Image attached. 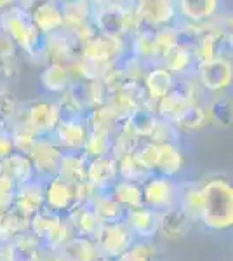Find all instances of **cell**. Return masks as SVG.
Wrapping results in <instances>:
<instances>
[{
    "instance_id": "6da1fadb",
    "label": "cell",
    "mask_w": 233,
    "mask_h": 261,
    "mask_svg": "<svg viewBox=\"0 0 233 261\" xmlns=\"http://www.w3.org/2000/svg\"><path fill=\"white\" fill-rule=\"evenodd\" d=\"M202 214L205 226L224 230L233 226V187L223 178L209 179L200 187Z\"/></svg>"
},
{
    "instance_id": "7a4b0ae2",
    "label": "cell",
    "mask_w": 233,
    "mask_h": 261,
    "mask_svg": "<svg viewBox=\"0 0 233 261\" xmlns=\"http://www.w3.org/2000/svg\"><path fill=\"white\" fill-rule=\"evenodd\" d=\"M0 27L9 35L11 42L18 44L27 53L35 56L42 35L33 23L32 14L24 7H11V9L4 11L0 16Z\"/></svg>"
},
{
    "instance_id": "3957f363",
    "label": "cell",
    "mask_w": 233,
    "mask_h": 261,
    "mask_svg": "<svg viewBox=\"0 0 233 261\" xmlns=\"http://www.w3.org/2000/svg\"><path fill=\"white\" fill-rule=\"evenodd\" d=\"M193 103H197V86L190 79L181 77L177 81L174 79V82H172L171 89L167 91V94L157 101L155 112L159 113L160 119L171 122L185 108H188Z\"/></svg>"
},
{
    "instance_id": "277c9868",
    "label": "cell",
    "mask_w": 233,
    "mask_h": 261,
    "mask_svg": "<svg viewBox=\"0 0 233 261\" xmlns=\"http://www.w3.org/2000/svg\"><path fill=\"white\" fill-rule=\"evenodd\" d=\"M96 27L103 37L122 40L134 28V14L120 4H105L96 14Z\"/></svg>"
},
{
    "instance_id": "5b68a950",
    "label": "cell",
    "mask_w": 233,
    "mask_h": 261,
    "mask_svg": "<svg viewBox=\"0 0 233 261\" xmlns=\"http://www.w3.org/2000/svg\"><path fill=\"white\" fill-rule=\"evenodd\" d=\"M30 228L33 230L35 237L47 246L49 249L56 251L63 244L68 241V226L63 223V220L56 214L50 213H37L32 218Z\"/></svg>"
},
{
    "instance_id": "8992f818",
    "label": "cell",
    "mask_w": 233,
    "mask_h": 261,
    "mask_svg": "<svg viewBox=\"0 0 233 261\" xmlns=\"http://www.w3.org/2000/svg\"><path fill=\"white\" fill-rule=\"evenodd\" d=\"M198 81L207 91L221 92L233 84V63L223 56L198 65Z\"/></svg>"
},
{
    "instance_id": "52a82bcc",
    "label": "cell",
    "mask_w": 233,
    "mask_h": 261,
    "mask_svg": "<svg viewBox=\"0 0 233 261\" xmlns=\"http://www.w3.org/2000/svg\"><path fill=\"white\" fill-rule=\"evenodd\" d=\"M97 247L108 258H118L131 247V231L122 223H103L96 233Z\"/></svg>"
},
{
    "instance_id": "ba28073f",
    "label": "cell",
    "mask_w": 233,
    "mask_h": 261,
    "mask_svg": "<svg viewBox=\"0 0 233 261\" xmlns=\"http://www.w3.org/2000/svg\"><path fill=\"white\" fill-rule=\"evenodd\" d=\"M24 124H28L37 134L53 133L61 124L59 105L53 103V101H33L28 107Z\"/></svg>"
},
{
    "instance_id": "9c48e42d",
    "label": "cell",
    "mask_w": 233,
    "mask_h": 261,
    "mask_svg": "<svg viewBox=\"0 0 233 261\" xmlns=\"http://www.w3.org/2000/svg\"><path fill=\"white\" fill-rule=\"evenodd\" d=\"M176 14V0H138L134 19L143 23L164 27Z\"/></svg>"
},
{
    "instance_id": "30bf717a",
    "label": "cell",
    "mask_w": 233,
    "mask_h": 261,
    "mask_svg": "<svg viewBox=\"0 0 233 261\" xmlns=\"http://www.w3.org/2000/svg\"><path fill=\"white\" fill-rule=\"evenodd\" d=\"M28 157L32 161L33 167H35V171H39L40 174L58 176L63 153L59 150V146H56L54 143L37 140L35 145L32 146V150L28 151Z\"/></svg>"
},
{
    "instance_id": "8fae6325",
    "label": "cell",
    "mask_w": 233,
    "mask_h": 261,
    "mask_svg": "<svg viewBox=\"0 0 233 261\" xmlns=\"http://www.w3.org/2000/svg\"><path fill=\"white\" fill-rule=\"evenodd\" d=\"M32 18L39 33L45 37L50 35V33H56L59 28L65 27L63 11L59 9V6L54 0H42V2H37L35 9L32 11Z\"/></svg>"
},
{
    "instance_id": "7c38bea8",
    "label": "cell",
    "mask_w": 233,
    "mask_h": 261,
    "mask_svg": "<svg viewBox=\"0 0 233 261\" xmlns=\"http://www.w3.org/2000/svg\"><path fill=\"white\" fill-rule=\"evenodd\" d=\"M157 230H160V233L171 241L183 239L190 230V216L183 209H176L171 205L157 216Z\"/></svg>"
},
{
    "instance_id": "4fadbf2b",
    "label": "cell",
    "mask_w": 233,
    "mask_h": 261,
    "mask_svg": "<svg viewBox=\"0 0 233 261\" xmlns=\"http://www.w3.org/2000/svg\"><path fill=\"white\" fill-rule=\"evenodd\" d=\"M174 185L167 178H153L150 179L143 188V200L150 207L155 209H167L172 205L174 200Z\"/></svg>"
},
{
    "instance_id": "5bb4252c",
    "label": "cell",
    "mask_w": 233,
    "mask_h": 261,
    "mask_svg": "<svg viewBox=\"0 0 233 261\" xmlns=\"http://www.w3.org/2000/svg\"><path fill=\"white\" fill-rule=\"evenodd\" d=\"M44 202H45L44 188H42L40 185H35L30 181L27 185H21V188L16 192V197L12 204H14L23 214H27L28 218H33L37 213L42 211Z\"/></svg>"
},
{
    "instance_id": "9a60e30c",
    "label": "cell",
    "mask_w": 233,
    "mask_h": 261,
    "mask_svg": "<svg viewBox=\"0 0 233 261\" xmlns=\"http://www.w3.org/2000/svg\"><path fill=\"white\" fill-rule=\"evenodd\" d=\"M96 258V246L87 237L68 239L56 249V261H94Z\"/></svg>"
},
{
    "instance_id": "2e32d148",
    "label": "cell",
    "mask_w": 233,
    "mask_h": 261,
    "mask_svg": "<svg viewBox=\"0 0 233 261\" xmlns=\"http://www.w3.org/2000/svg\"><path fill=\"white\" fill-rule=\"evenodd\" d=\"M45 202L54 211H70L75 205V187L56 176L45 190Z\"/></svg>"
},
{
    "instance_id": "e0dca14e",
    "label": "cell",
    "mask_w": 233,
    "mask_h": 261,
    "mask_svg": "<svg viewBox=\"0 0 233 261\" xmlns=\"http://www.w3.org/2000/svg\"><path fill=\"white\" fill-rule=\"evenodd\" d=\"M118 174L117 161L113 157H96L87 166V181L96 188H105L113 183Z\"/></svg>"
},
{
    "instance_id": "ac0fdd59",
    "label": "cell",
    "mask_w": 233,
    "mask_h": 261,
    "mask_svg": "<svg viewBox=\"0 0 233 261\" xmlns=\"http://www.w3.org/2000/svg\"><path fill=\"white\" fill-rule=\"evenodd\" d=\"M183 153L174 143H157L155 169L165 176H174L183 169Z\"/></svg>"
},
{
    "instance_id": "d6986e66",
    "label": "cell",
    "mask_w": 233,
    "mask_h": 261,
    "mask_svg": "<svg viewBox=\"0 0 233 261\" xmlns=\"http://www.w3.org/2000/svg\"><path fill=\"white\" fill-rule=\"evenodd\" d=\"M32 218L23 214L14 204L0 211V239H16L30 226Z\"/></svg>"
},
{
    "instance_id": "ffe728a7",
    "label": "cell",
    "mask_w": 233,
    "mask_h": 261,
    "mask_svg": "<svg viewBox=\"0 0 233 261\" xmlns=\"http://www.w3.org/2000/svg\"><path fill=\"white\" fill-rule=\"evenodd\" d=\"M171 124L174 125L177 133H195V130L204 129L209 124V117H207L204 107H200L198 103H193L188 108H185L176 119H172Z\"/></svg>"
},
{
    "instance_id": "44dd1931",
    "label": "cell",
    "mask_w": 233,
    "mask_h": 261,
    "mask_svg": "<svg viewBox=\"0 0 233 261\" xmlns=\"http://www.w3.org/2000/svg\"><path fill=\"white\" fill-rule=\"evenodd\" d=\"M58 133V141L61 146L68 150H80L86 146L87 141V127L82 120H70V122H61L56 129Z\"/></svg>"
},
{
    "instance_id": "7402d4cb",
    "label": "cell",
    "mask_w": 233,
    "mask_h": 261,
    "mask_svg": "<svg viewBox=\"0 0 233 261\" xmlns=\"http://www.w3.org/2000/svg\"><path fill=\"white\" fill-rule=\"evenodd\" d=\"M157 124V115L151 108H146L145 105H141L139 108H136L133 113L125 117L124 125L120 129H125L129 133L136 134L138 138H148L151 134Z\"/></svg>"
},
{
    "instance_id": "603a6c76",
    "label": "cell",
    "mask_w": 233,
    "mask_h": 261,
    "mask_svg": "<svg viewBox=\"0 0 233 261\" xmlns=\"http://www.w3.org/2000/svg\"><path fill=\"white\" fill-rule=\"evenodd\" d=\"M33 167L32 161L27 153H12L7 159L2 161V174L11 176L16 181V185H27L32 181L33 176Z\"/></svg>"
},
{
    "instance_id": "cb8c5ba5",
    "label": "cell",
    "mask_w": 233,
    "mask_h": 261,
    "mask_svg": "<svg viewBox=\"0 0 233 261\" xmlns=\"http://www.w3.org/2000/svg\"><path fill=\"white\" fill-rule=\"evenodd\" d=\"M172 82H174V75L165 68V66L151 68L145 77V89L148 92V98L157 103L160 98H164L167 94Z\"/></svg>"
},
{
    "instance_id": "d4e9b609",
    "label": "cell",
    "mask_w": 233,
    "mask_h": 261,
    "mask_svg": "<svg viewBox=\"0 0 233 261\" xmlns=\"http://www.w3.org/2000/svg\"><path fill=\"white\" fill-rule=\"evenodd\" d=\"M71 77V71L65 63L53 61L45 66V70L40 75V82L49 92H63L66 91Z\"/></svg>"
},
{
    "instance_id": "484cf974",
    "label": "cell",
    "mask_w": 233,
    "mask_h": 261,
    "mask_svg": "<svg viewBox=\"0 0 233 261\" xmlns=\"http://www.w3.org/2000/svg\"><path fill=\"white\" fill-rule=\"evenodd\" d=\"M58 176L61 179L68 181L71 185L84 183L87 181V166H86V155H63L61 164H59Z\"/></svg>"
},
{
    "instance_id": "4316f807",
    "label": "cell",
    "mask_w": 233,
    "mask_h": 261,
    "mask_svg": "<svg viewBox=\"0 0 233 261\" xmlns=\"http://www.w3.org/2000/svg\"><path fill=\"white\" fill-rule=\"evenodd\" d=\"M179 11L192 23H204L218 9V0H177Z\"/></svg>"
},
{
    "instance_id": "83f0119b",
    "label": "cell",
    "mask_w": 233,
    "mask_h": 261,
    "mask_svg": "<svg viewBox=\"0 0 233 261\" xmlns=\"http://www.w3.org/2000/svg\"><path fill=\"white\" fill-rule=\"evenodd\" d=\"M6 261H40L35 239L18 235L7 247Z\"/></svg>"
},
{
    "instance_id": "f1b7e54d",
    "label": "cell",
    "mask_w": 233,
    "mask_h": 261,
    "mask_svg": "<svg viewBox=\"0 0 233 261\" xmlns=\"http://www.w3.org/2000/svg\"><path fill=\"white\" fill-rule=\"evenodd\" d=\"M209 122L218 127L230 129L233 127V101L226 96H218L205 107Z\"/></svg>"
},
{
    "instance_id": "f546056e",
    "label": "cell",
    "mask_w": 233,
    "mask_h": 261,
    "mask_svg": "<svg viewBox=\"0 0 233 261\" xmlns=\"http://www.w3.org/2000/svg\"><path fill=\"white\" fill-rule=\"evenodd\" d=\"M92 211L101 223H117L124 218V205L118 204L113 197L97 195L96 192L92 195Z\"/></svg>"
},
{
    "instance_id": "4dcf8cb0",
    "label": "cell",
    "mask_w": 233,
    "mask_h": 261,
    "mask_svg": "<svg viewBox=\"0 0 233 261\" xmlns=\"http://www.w3.org/2000/svg\"><path fill=\"white\" fill-rule=\"evenodd\" d=\"M70 220L75 228L82 235H86V237H96V233L99 231L101 225H103L92 209L82 207V205H73L71 207Z\"/></svg>"
},
{
    "instance_id": "1f68e13d",
    "label": "cell",
    "mask_w": 233,
    "mask_h": 261,
    "mask_svg": "<svg viewBox=\"0 0 233 261\" xmlns=\"http://www.w3.org/2000/svg\"><path fill=\"white\" fill-rule=\"evenodd\" d=\"M127 225L141 237H151L157 231V216L146 207L131 209L127 214Z\"/></svg>"
},
{
    "instance_id": "d6a6232c",
    "label": "cell",
    "mask_w": 233,
    "mask_h": 261,
    "mask_svg": "<svg viewBox=\"0 0 233 261\" xmlns=\"http://www.w3.org/2000/svg\"><path fill=\"white\" fill-rule=\"evenodd\" d=\"M113 199L124 207L138 209L143 207V188L134 181H120L113 187Z\"/></svg>"
},
{
    "instance_id": "836d02e7",
    "label": "cell",
    "mask_w": 233,
    "mask_h": 261,
    "mask_svg": "<svg viewBox=\"0 0 233 261\" xmlns=\"http://www.w3.org/2000/svg\"><path fill=\"white\" fill-rule=\"evenodd\" d=\"M112 145H113L112 130L92 127L91 134L87 136L86 146H84V153H86L87 157H92V159L105 157V155L110 153Z\"/></svg>"
},
{
    "instance_id": "e575fe53",
    "label": "cell",
    "mask_w": 233,
    "mask_h": 261,
    "mask_svg": "<svg viewBox=\"0 0 233 261\" xmlns=\"http://www.w3.org/2000/svg\"><path fill=\"white\" fill-rule=\"evenodd\" d=\"M211 24L205 23H192L183 24V27L176 28V45L177 47L188 49L190 53H193V49L198 45L202 37L205 35V32L209 30Z\"/></svg>"
},
{
    "instance_id": "d590c367",
    "label": "cell",
    "mask_w": 233,
    "mask_h": 261,
    "mask_svg": "<svg viewBox=\"0 0 233 261\" xmlns=\"http://www.w3.org/2000/svg\"><path fill=\"white\" fill-rule=\"evenodd\" d=\"M162 60L165 63L164 66L171 71L172 75L174 73L183 75L185 71L193 65L195 58L188 49H183V47H177V45H174L171 50H167V53L164 54Z\"/></svg>"
},
{
    "instance_id": "8d00e7d4",
    "label": "cell",
    "mask_w": 233,
    "mask_h": 261,
    "mask_svg": "<svg viewBox=\"0 0 233 261\" xmlns=\"http://www.w3.org/2000/svg\"><path fill=\"white\" fill-rule=\"evenodd\" d=\"M18 75L14 44L7 39H0V79H14Z\"/></svg>"
},
{
    "instance_id": "74e56055",
    "label": "cell",
    "mask_w": 233,
    "mask_h": 261,
    "mask_svg": "<svg viewBox=\"0 0 233 261\" xmlns=\"http://www.w3.org/2000/svg\"><path fill=\"white\" fill-rule=\"evenodd\" d=\"M138 146H139V138L136 134L129 133V130H125V129H120V133L115 136L113 145H112L113 159L118 161V159L125 157V155L136 153Z\"/></svg>"
},
{
    "instance_id": "f35d334b",
    "label": "cell",
    "mask_w": 233,
    "mask_h": 261,
    "mask_svg": "<svg viewBox=\"0 0 233 261\" xmlns=\"http://www.w3.org/2000/svg\"><path fill=\"white\" fill-rule=\"evenodd\" d=\"M117 167H118V174H120L125 181L145 179L146 174H148V171L138 162V159H136V155H134V153L125 155V157L118 159V161H117Z\"/></svg>"
},
{
    "instance_id": "ab89813d",
    "label": "cell",
    "mask_w": 233,
    "mask_h": 261,
    "mask_svg": "<svg viewBox=\"0 0 233 261\" xmlns=\"http://www.w3.org/2000/svg\"><path fill=\"white\" fill-rule=\"evenodd\" d=\"M11 138H12V143H14V148L21 151V153L28 155V151L32 150V146L35 145L37 140H39V134L30 127L28 124L23 122V124H19L18 127L12 130Z\"/></svg>"
},
{
    "instance_id": "60d3db41",
    "label": "cell",
    "mask_w": 233,
    "mask_h": 261,
    "mask_svg": "<svg viewBox=\"0 0 233 261\" xmlns=\"http://www.w3.org/2000/svg\"><path fill=\"white\" fill-rule=\"evenodd\" d=\"M65 96L68 98L71 103L77 105L80 110L87 108L91 105V99H89V81H75L70 82L68 87L65 91Z\"/></svg>"
},
{
    "instance_id": "b9f144b4",
    "label": "cell",
    "mask_w": 233,
    "mask_h": 261,
    "mask_svg": "<svg viewBox=\"0 0 233 261\" xmlns=\"http://www.w3.org/2000/svg\"><path fill=\"white\" fill-rule=\"evenodd\" d=\"M183 211L188 214L190 220H200L202 214V190L200 188H190L183 197Z\"/></svg>"
},
{
    "instance_id": "7bdbcfd3",
    "label": "cell",
    "mask_w": 233,
    "mask_h": 261,
    "mask_svg": "<svg viewBox=\"0 0 233 261\" xmlns=\"http://www.w3.org/2000/svg\"><path fill=\"white\" fill-rule=\"evenodd\" d=\"M176 133L177 130L174 129V125H172L169 120L157 119L155 127L148 138H150L153 143H172V140L176 138Z\"/></svg>"
},
{
    "instance_id": "ee69618b",
    "label": "cell",
    "mask_w": 233,
    "mask_h": 261,
    "mask_svg": "<svg viewBox=\"0 0 233 261\" xmlns=\"http://www.w3.org/2000/svg\"><path fill=\"white\" fill-rule=\"evenodd\" d=\"M155 256V247L146 246V244H138V246L129 247L124 254H120L117 261H151Z\"/></svg>"
},
{
    "instance_id": "f6af8a7d",
    "label": "cell",
    "mask_w": 233,
    "mask_h": 261,
    "mask_svg": "<svg viewBox=\"0 0 233 261\" xmlns=\"http://www.w3.org/2000/svg\"><path fill=\"white\" fill-rule=\"evenodd\" d=\"M16 197V181L7 174H0V211L11 207Z\"/></svg>"
},
{
    "instance_id": "bcb514c9",
    "label": "cell",
    "mask_w": 233,
    "mask_h": 261,
    "mask_svg": "<svg viewBox=\"0 0 233 261\" xmlns=\"http://www.w3.org/2000/svg\"><path fill=\"white\" fill-rule=\"evenodd\" d=\"M16 112V98L9 91H0V124L7 122Z\"/></svg>"
},
{
    "instance_id": "7dc6e473",
    "label": "cell",
    "mask_w": 233,
    "mask_h": 261,
    "mask_svg": "<svg viewBox=\"0 0 233 261\" xmlns=\"http://www.w3.org/2000/svg\"><path fill=\"white\" fill-rule=\"evenodd\" d=\"M14 150L16 148H14V143H12L11 134L0 130V161H4V159H7L9 155H12Z\"/></svg>"
},
{
    "instance_id": "c3c4849f",
    "label": "cell",
    "mask_w": 233,
    "mask_h": 261,
    "mask_svg": "<svg viewBox=\"0 0 233 261\" xmlns=\"http://www.w3.org/2000/svg\"><path fill=\"white\" fill-rule=\"evenodd\" d=\"M221 33H223L224 42H226L230 47H233V14H228V16H224V18H223Z\"/></svg>"
},
{
    "instance_id": "681fc988",
    "label": "cell",
    "mask_w": 233,
    "mask_h": 261,
    "mask_svg": "<svg viewBox=\"0 0 233 261\" xmlns=\"http://www.w3.org/2000/svg\"><path fill=\"white\" fill-rule=\"evenodd\" d=\"M12 4V0H0V11H4V9H7Z\"/></svg>"
},
{
    "instance_id": "f907efd6",
    "label": "cell",
    "mask_w": 233,
    "mask_h": 261,
    "mask_svg": "<svg viewBox=\"0 0 233 261\" xmlns=\"http://www.w3.org/2000/svg\"><path fill=\"white\" fill-rule=\"evenodd\" d=\"M94 261H112V259H110L108 256H99V258H96Z\"/></svg>"
},
{
    "instance_id": "816d5d0a",
    "label": "cell",
    "mask_w": 233,
    "mask_h": 261,
    "mask_svg": "<svg viewBox=\"0 0 233 261\" xmlns=\"http://www.w3.org/2000/svg\"><path fill=\"white\" fill-rule=\"evenodd\" d=\"M91 2H94V4H107V2H110V0H91Z\"/></svg>"
},
{
    "instance_id": "f5cc1de1",
    "label": "cell",
    "mask_w": 233,
    "mask_h": 261,
    "mask_svg": "<svg viewBox=\"0 0 233 261\" xmlns=\"http://www.w3.org/2000/svg\"><path fill=\"white\" fill-rule=\"evenodd\" d=\"M63 2H66V4H73V2H80V0H63Z\"/></svg>"
},
{
    "instance_id": "db71d44e",
    "label": "cell",
    "mask_w": 233,
    "mask_h": 261,
    "mask_svg": "<svg viewBox=\"0 0 233 261\" xmlns=\"http://www.w3.org/2000/svg\"><path fill=\"white\" fill-rule=\"evenodd\" d=\"M0 174H2V161H0Z\"/></svg>"
}]
</instances>
